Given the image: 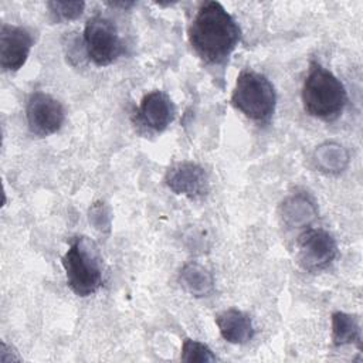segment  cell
Masks as SVG:
<instances>
[{"instance_id": "obj_1", "label": "cell", "mask_w": 363, "mask_h": 363, "mask_svg": "<svg viewBox=\"0 0 363 363\" xmlns=\"http://www.w3.org/2000/svg\"><path fill=\"white\" fill-rule=\"evenodd\" d=\"M241 30L218 1L203 3L190 27L189 40L197 55L210 64L223 62L235 50Z\"/></svg>"}, {"instance_id": "obj_2", "label": "cell", "mask_w": 363, "mask_h": 363, "mask_svg": "<svg viewBox=\"0 0 363 363\" xmlns=\"http://www.w3.org/2000/svg\"><path fill=\"white\" fill-rule=\"evenodd\" d=\"M347 92L340 79L318 62H312L302 86L303 109L323 121L336 119L345 109Z\"/></svg>"}, {"instance_id": "obj_3", "label": "cell", "mask_w": 363, "mask_h": 363, "mask_svg": "<svg viewBox=\"0 0 363 363\" xmlns=\"http://www.w3.org/2000/svg\"><path fill=\"white\" fill-rule=\"evenodd\" d=\"M67 285L78 296H89L102 285V264L98 248L86 237H77L61 258Z\"/></svg>"}, {"instance_id": "obj_4", "label": "cell", "mask_w": 363, "mask_h": 363, "mask_svg": "<svg viewBox=\"0 0 363 363\" xmlns=\"http://www.w3.org/2000/svg\"><path fill=\"white\" fill-rule=\"evenodd\" d=\"M231 104L247 118L265 122L275 111V88L265 75L252 69H244L237 77Z\"/></svg>"}, {"instance_id": "obj_5", "label": "cell", "mask_w": 363, "mask_h": 363, "mask_svg": "<svg viewBox=\"0 0 363 363\" xmlns=\"http://www.w3.org/2000/svg\"><path fill=\"white\" fill-rule=\"evenodd\" d=\"M84 43L86 55L98 67L112 64L123 51L116 26L102 16H94L86 20Z\"/></svg>"}, {"instance_id": "obj_6", "label": "cell", "mask_w": 363, "mask_h": 363, "mask_svg": "<svg viewBox=\"0 0 363 363\" xmlns=\"http://www.w3.org/2000/svg\"><path fill=\"white\" fill-rule=\"evenodd\" d=\"M335 238L322 228H309L298 238V262L309 272L326 268L336 257Z\"/></svg>"}, {"instance_id": "obj_7", "label": "cell", "mask_w": 363, "mask_h": 363, "mask_svg": "<svg viewBox=\"0 0 363 363\" xmlns=\"http://www.w3.org/2000/svg\"><path fill=\"white\" fill-rule=\"evenodd\" d=\"M26 116L31 133L37 136H48L62 126L65 112L58 99L50 94L37 91L33 92L27 101Z\"/></svg>"}, {"instance_id": "obj_8", "label": "cell", "mask_w": 363, "mask_h": 363, "mask_svg": "<svg viewBox=\"0 0 363 363\" xmlns=\"http://www.w3.org/2000/svg\"><path fill=\"white\" fill-rule=\"evenodd\" d=\"M34 44L31 33L20 26L3 24L0 30V64L4 71H18Z\"/></svg>"}, {"instance_id": "obj_9", "label": "cell", "mask_w": 363, "mask_h": 363, "mask_svg": "<svg viewBox=\"0 0 363 363\" xmlns=\"http://www.w3.org/2000/svg\"><path fill=\"white\" fill-rule=\"evenodd\" d=\"M164 182L172 191L189 199H200L208 191V176L206 170L193 162H180L169 167Z\"/></svg>"}, {"instance_id": "obj_10", "label": "cell", "mask_w": 363, "mask_h": 363, "mask_svg": "<svg viewBox=\"0 0 363 363\" xmlns=\"http://www.w3.org/2000/svg\"><path fill=\"white\" fill-rule=\"evenodd\" d=\"M138 113L143 125L155 132H162L173 122L176 109L166 92L155 89L142 98Z\"/></svg>"}, {"instance_id": "obj_11", "label": "cell", "mask_w": 363, "mask_h": 363, "mask_svg": "<svg viewBox=\"0 0 363 363\" xmlns=\"http://www.w3.org/2000/svg\"><path fill=\"white\" fill-rule=\"evenodd\" d=\"M216 325L224 340L234 345H244L254 336L251 318L235 308L225 309L216 316Z\"/></svg>"}, {"instance_id": "obj_12", "label": "cell", "mask_w": 363, "mask_h": 363, "mask_svg": "<svg viewBox=\"0 0 363 363\" xmlns=\"http://www.w3.org/2000/svg\"><path fill=\"white\" fill-rule=\"evenodd\" d=\"M332 342L335 346L356 343L362 347L359 318L345 312H335L332 315Z\"/></svg>"}, {"instance_id": "obj_13", "label": "cell", "mask_w": 363, "mask_h": 363, "mask_svg": "<svg viewBox=\"0 0 363 363\" xmlns=\"http://www.w3.org/2000/svg\"><path fill=\"white\" fill-rule=\"evenodd\" d=\"M182 285L193 295L203 296L207 295L213 288L211 275L199 264L191 262L184 265L180 274Z\"/></svg>"}, {"instance_id": "obj_14", "label": "cell", "mask_w": 363, "mask_h": 363, "mask_svg": "<svg viewBox=\"0 0 363 363\" xmlns=\"http://www.w3.org/2000/svg\"><path fill=\"white\" fill-rule=\"evenodd\" d=\"M182 360L183 362H216L217 356L213 350L194 339H184L182 345Z\"/></svg>"}, {"instance_id": "obj_15", "label": "cell", "mask_w": 363, "mask_h": 363, "mask_svg": "<svg viewBox=\"0 0 363 363\" xmlns=\"http://www.w3.org/2000/svg\"><path fill=\"white\" fill-rule=\"evenodd\" d=\"M50 13L55 20L69 21L78 18L85 7L84 1H48L47 3Z\"/></svg>"}]
</instances>
